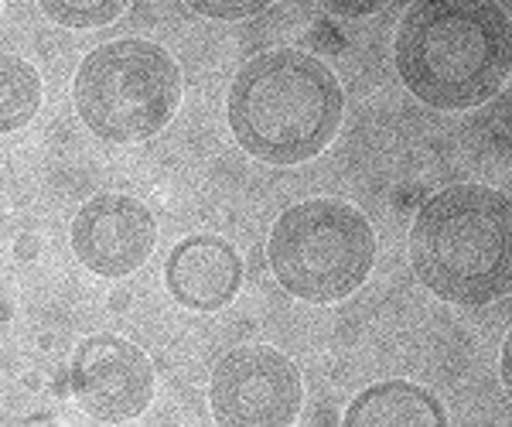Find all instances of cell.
<instances>
[{
  "mask_svg": "<svg viewBox=\"0 0 512 427\" xmlns=\"http://www.w3.org/2000/svg\"><path fill=\"white\" fill-rule=\"evenodd\" d=\"M345 93L332 65L301 48H274L239 65L226 120L250 158L294 168L315 161L338 137Z\"/></svg>",
  "mask_w": 512,
  "mask_h": 427,
  "instance_id": "7a4b0ae2",
  "label": "cell"
},
{
  "mask_svg": "<svg viewBox=\"0 0 512 427\" xmlns=\"http://www.w3.org/2000/svg\"><path fill=\"white\" fill-rule=\"evenodd\" d=\"M393 62L403 86L441 113L478 110L512 69V28L499 0H417L396 24Z\"/></svg>",
  "mask_w": 512,
  "mask_h": 427,
  "instance_id": "6da1fadb",
  "label": "cell"
},
{
  "mask_svg": "<svg viewBox=\"0 0 512 427\" xmlns=\"http://www.w3.org/2000/svg\"><path fill=\"white\" fill-rule=\"evenodd\" d=\"M0 11H4V0H0Z\"/></svg>",
  "mask_w": 512,
  "mask_h": 427,
  "instance_id": "e0dca14e",
  "label": "cell"
},
{
  "mask_svg": "<svg viewBox=\"0 0 512 427\" xmlns=\"http://www.w3.org/2000/svg\"><path fill=\"white\" fill-rule=\"evenodd\" d=\"M274 281L308 305H335L369 281L376 233L366 212L342 199H304L277 216L267 240Z\"/></svg>",
  "mask_w": 512,
  "mask_h": 427,
  "instance_id": "5b68a950",
  "label": "cell"
},
{
  "mask_svg": "<svg viewBox=\"0 0 512 427\" xmlns=\"http://www.w3.org/2000/svg\"><path fill=\"white\" fill-rule=\"evenodd\" d=\"M181 4L192 7L195 14H202L209 21H246L267 11L274 0H181Z\"/></svg>",
  "mask_w": 512,
  "mask_h": 427,
  "instance_id": "4fadbf2b",
  "label": "cell"
},
{
  "mask_svg": "<svg viewBox=\"0 0 512 427\" xmlns=\"http://www.w3.org/2000/svg\"><path fill=\"white\" fill-rule=\"evenodd\" d=\"M48 21L62 24L72 31L106 28L130 7V0H38Z\"/></svg>",
  "mask_w": 512,
  "mask_h": 427,
  "instance_id": "7c38bea8",
  "label": "cell"
},
{
  "mask_svg": "<svg viewBox=\"0 0 512 427\" xmlns=\"http://www.w3.org/2000/svg\"><path fill=\"white\" fill-rule=\"evenodd\" d=\"M209 407L222 427H291L304 407V380L274 346H239L212 366Z\"/></svg>",
  "mask_w": 512,
  "mask_h": 427,
  "instance_id": "8992f818",
  "label": "cell"
},
{
  "mask_svg": "<svg viewBox=\"0 0 512 427\" xmlns=\"http://www.w3.org/2000/svg\"><path fill=\"white\" fill-rule=\"evenodd\" d=\"M410 270L434 298L482 308L512 284V209L502 188L461 182L431 195L410 226Z\"/></svg>",
  "mask_w": 512,
  "mask_h": 427,
  "instance_id": "3957f363",
  "label": "cell"
},
{
  "mask_svg": "<svg viewBox=\"0 0 512 427\" xmlns=\"http://www.w3.org/2000/svg\"><path fill=\"white\" fill-rule=\"evenodd\" d=\"M41 86L38 69L21 55L0 52V134L24 130L41 110Z\"/></svg>",
  "mask_w": 512,
  "mask_h": 427,
  "instance_id": "8fae6325",
  "label": "cell"
},
{
  "mask_svg": "<svg viewBox=\"0 0 512 427\" xmlns=\"http://www.w3.org/2000/svg\"><path fill=\"white\" fill-rule=\"evenodd\" d=\"M345 427H448V407L410 380H383L359 390L342 414Z\"/></svg>",
  "mask_w": 512,
  "mask_h": 427,
  "instance_id": "30bf717a",
  "label": "cell"
},
{
  "mask_svg": "<svg viewBox=\"0 0 512 427\" xmlns=\"http://www.w3.org/2000/svg\"><path fill=\"white\" fill-rule=\"evenodd\" d=\"M69 383L76 404L89 417L123 424L144 414L154 400V363L130 339L96 332L72 352Z\"/></svg>",
  "mask_w": 512,
  "mask_h": 427,
  "instance_id": "52a82bcc",
  "label": "cell"
},
{
  "mask_svg": "<svg viewBox=\"0 0 512 427\" xmlns=\"http://www.w3.org/2000/svg\"><path fill=\"white\" fill-rule=\"evenodd\" d=\"M38 250H41V240L35 233H21L18 243H14V257H18V260H35Z\"/></svg>",
  "mask_w": 512,
  "mask_h": 427,
  "instance_id": "9a60e30c",
  "label": "cell"
},
{
  "mask_svg": "<svg viewBox=\"0 0 512 427\" xmlns=\"http://www.w3.org/2000/svg\"><path fill=\"white\" fill-rule=\"evenodd\" d=\"M164 287L181 308L212 315L243 291V257L226 236H185L164 260Z\"/></svg>",
  "mask_w": 512,
  "mask_h": 427,
  "instance_id": "9c48e42d",
  "label": "cell"
},
{
  "mask_svg": "<svg viewBox=\"0 0 512 427\" xmlns=\"http://www.w3.org/2000/svg\"><path fill=\"white\" fill-rule=\"evenodd\" d=\"M499 376H502V387L512 390V342H502V359H499Z\"/></svg>",
  "mask_w": 512,
  "mask_h": 427,
  "instance_id": "2e32d148",
  "label": "cell"
},
{
  "mask_svg": "<svg viewBox=\"0 0 512 427\" xmlns=\"http://www.w3.org/2000/svg\"><path fill=\"white\" fill-rule=\"evenodd\" d=\"M72 253L89 274L120 281L137 274L158 246L154 212L134 195L103 192L82 202L69 229Z\"/></svg>",
  "mask_w": 512,
  "mask_h": 427,
  "instance_id": "ba28073f",
  "label": "cell"
},
{
  "mask_svg": "<svg viewBox=\"0 0 512 427\" xmlns=\"http://www.w3.org/2000/svg\"><path fill=\"white\" fill-rule=\"evenodd\" d=\"M185 82L158 41L117 38L93 48L72 79L76 117L106 144H140L175 120Z\"/></svg>",
  "mask_w": 512,
  "mask_h": 427,
  "instance_id": "277c9868",
  "label": "cell"
},
{
  "mask_svg": "<svg viewBox=\"0 0 512 427\" xmlns=\"http://www.w3.org/2000/svg\"><path fill=\"white\" fill-rule=\"evenodd\" d=\"M325 14L332 18H373V14L383 11L390 0H315Z\"/></svg>",
  "mask_w": 512,
  "mask_h": 427,
  "instance_id": "5bb4252c",
  "label": "cell"
}]
</instances>
